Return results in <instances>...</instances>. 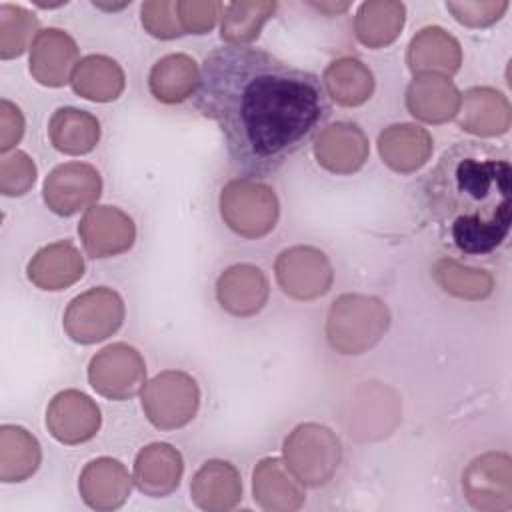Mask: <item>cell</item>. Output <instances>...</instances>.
Segmentation results:
<instances>
[{
  "instance_id": "cell-1",
  "label": "cell",
  "mask_w": 512,
  "mask_h": 512,
  "mask_svg": "<svg viewBox=\"0 0 512 512\" xmlns=\"http://www.w3.org/2000/svg\"><path fill=\"white\" fill-rule=\"evenodd\" d=\"M194 104L224 134L232 166L278 172L330 114L322 80L250 46H222L202 64Z\"/></svg>"
},
{
  "instance_id": "cell-2",
  "label": "cell",
  "mask_w": 512,
  "mask_h": 512,
  "mask_svg": "<svg viewBox=\"0 0 512 512\" xmlns=\"http://www.w3.org/2000/svg\"><path fill=\"white\" fill-rule=\"evenodd\" d=\"M424 200L442 236L460 252L486 256L510 232L512 166L504 152L458 142L424 180Z\"/></svg>"
},
{
  "instance_id": "cell-3",
  "label": "cell",
  "mask_w": 512,
  "mask_h": 512,
  "mask_svg": "<svg viewBox=\"0 0 512 512\" xmlns=\"http://www.w3.org/2000/svg\"><path fill=\"white\" fill-rule=\"evenodd\" d=\"M390 312L376 296L342 294L332 302L326 322V336L340 354H362L386 334Z\"/></svg>"
},
{
  "instance_id": "cell-4",
  "label": "cell",
  "mask_w": 512,
  "mask_h": 512,
  "mask_svg": "<svg viewBox=\"0 0 512 512\" xmlns=\"http://www.w3.org/2000/svg\"><path fill=\"white\" fill-rule=\"evenodd\" d=\"M342 460L340 438L326 426L306 422L284 440V464L302 486H324Z\"/></svg>"
},
{
  "instance_id": "cell-5",
  "label": "cell",
  "mask_w": 512,
  "mask_h": 512,
  "mask_svg": "<svg viewBox=\"0 0 512 512\" xmlns=\"http://www.w3.org/2000/svg\"><path fill=\"white\" fill-rule=\"evenodd\" d=\"M278 212L274 190L252 178L230 180L220 192V214L224 222L244 238H262L272 232Z\"/></svg>"
},
{
  "instance_id": "cell-6",
  "label": "cell",
  "mask_w": 512,
  "mask_h": 512,
  "mask_svg": "<svg viewBox=\"0 0 512 512\" xmlns=\"http://www.w3.org/2000/svg\"><path fill=\"white\" fill-rule=\"evenodd\" d=\"M198 402L200 390L196 380L180 370L160 372L142 388V408L160 430L186 426L194 418Z\"/></svg>"
},
{
  "instance_id": "cell-7",
  "label": "cell",
  "mask_w": 512,
  "mask_h": 512,
  "mask_svg": "<svg viewBox=\"0 0 512 512\" xmlns=\"http://www.w3.org/2000/svg\"><path fill=\"white\" fill-rule=\"evenodd\" d=\"M124 320L122 298L106 286L76 296L64 312L66 334L80 344H94L112 336Z\"/></svg>"
},
{
  "instance_id": "cell-8",
  "label": "cell",
  "mask_w": 512,
  "mask_h": 512,
  "mask_svg": "<svg viewBox=\"0 0 512 512\" xmlns=\"http://www.w3.org/2000/svg\"><path fill=\"white\" fill-rule=\"evenodd\" d=\"M146 364L140 352L124 342L102 348L88 366L90 386L112 400H128L144 388Z\"/></svg>"
},
{
  "instance_id": "cell-9",
  "label": "cell",
  "mask_w": 512,
  "mask_h": 512,
  "mask_svg": "<svg viewBox=\"0 0 512 512\" xmlns=\"http://www.w3.org/2000/svg\"><path fill=\"white\" fill-rule=\"evenodd\" d=\"M274 272L280 288L298 300H314L326 294L334 280L328 256L312 246H292L280 252Z\"/></svg>"
},
{
  "instance_id": "cell-10",
  "label": "cell",
  "mask_w": 512,
  "mask_h": 512,
  "mask_svg": "<svg viewBox=\"0 0 512 512\" xmlns=\"http://www.w3.org/2000/svg\"><path fill=\"white\" fill-rule=\"evenodd\" d=\"M462 490L468 502L486 512L512 508V462L504 452H488L474 458L464 476Z\"/></svg>"
},
{
  "instance_id": "cell-11",
  "label": "cell",
  "mask_w": 512,
  "mask_h": 512,
  "mask_svg": "<svg viewBox=\"0 0 512 512\" xmlns=\"http://www.w3.org/2000/svg\"><path fill=\"white\" fill-rule=\"evenodd\" d=\"M102 192V180L94 166L68 162L56 166L44 182V202L58 216H72L94 204Z\"/></svg>"
},
{
  "instance_id": "cell-12",
  "label": "cell",
  "mask_w": 512,
  "mask_h": 512,
  "mask_svg": "<svg viewBox=\"0 0 512 512\" xmlns=\"http://www.w3.org/2000/svg\"><path fill=\"white\" fill-rule=\"evenodd\" d=\"M84 250L92 258H108L132 248L136 228L132 218L116 206H92L78 226Z\"/></svg>"
},
{
  "instance_id": "cell-13",
  "label": "cell",
  "mask_w": 512,
  "mask_h": 512,
  "mask_svg": "<svg viewBox=\"0 0 512 512\" xmlns=\"http://www.w3.org/2000/svg\"><path fill=\"white\" fill-rule=\"evenodd\" d=\"M46 426L58 442L80 444L98 432L100 410L90 396L78 390H64L52 398L46 410Z\"/></svg>"
},
{
  "instance_id": "cell-14",
  "label": "cell",
  "mask_w": 512,
  "mask_h": 512,
  "mask_svg": "<svg viewBox=\"0 0 512 512\" xmlns=\"http://www.w3.org/2000/svg\"><path fill=\"white\" fill-rule=\"evenodd\" d=\"M78 48L60 28L40 30L30 48V72L44 86H64L76 68Z\"/></svg>"
},
{
  "instance_id": "cell-15",
  "label": "cell",
  "mask_w": 512,
  "mask_h": 512,
  "mask_svg": "<svg viewBox=\"0 0 512 512\" xmlns=\"http://www.w3.org/2000/svg\"><path fill=\"white\" fill-rule=\"evenodd\" d=\"M368 138L350 122H336L326 126L314 144L316 160L322 168L334 174H352L368 160Z\"/></svg>"
},
{
  "instance_id": "cell-16",
  "label": "cell",
  "mask_w": 512,
  "mask_h": 512,
  "mask_svg": "<svg viewBox=\"0 0 512 512\" xmlns=\"http://www.w3.org/2000/svg\"><path fill=\"white\" fill-rule=\"evenodd\" d=\"M268 280L258 266L234 264L216 282L220 306L234 316H254L268 300Z\"/></svg>"
},
{
  "instance_id": "cell-17",
  "label": "cell",
  "mask_w": 512,
  "mask_h": 512,
  "mask_svg": "<svg viewBox=\"0 0 512 512\" xmlns=\"http://www.w3.org/2000/svg\"><path fill=\"white\" fill-rule=\"evenodd\" d=\"M80 496L96 510L120 508L132 490V478L126 466L114 458H96L80 474Z\"/></svg>"
},
{
  "instance_id": "cell-18",
  "label": "cell",
  "mask_w": 512,
  "mask_h": 512,
  "mask_svg": "<svg viewBox=\"0 0 512 512\" xmlns=\"http://www.w3.org/2000/svg\"><path fill=\"white\" fill-rule=\"evenodd\" d=\"M408 68L420 74H438L450 78L462 64V50L458 40L440 26L422 28L408 44Z\"/></svg>"
},
{
  "instance_id": "cell-19",
  "label": "cell",
  "mask_w": 512,
  "mask_h": 512,
  "mask_svg": "<svg viewBox=\"0 0 512 512\" xmlns=\"http://www.w3.org/2000/svg\"><path fill=\"white\" fill-rule=\"evenodd\" d=\"M512 112L506 96L494 88L476 86L460 96L458 124L476 136H500L510 128Z\"/></svg>"
},
{
  "instance_id": "cell-20",
  "label": "cell",
  "mask_w": 512,
  "mask_h": 512,
  "mask_svg": "<svg viewBox=\"0 0 512 512\" xmlns=\"http://www.w3.org/2000/svg\"><path fill=\"white\" fill-rule=\"evenodd\" d=\"M254 500L268 512H292L304 504V488L278 458H264L252 474Z\"/></svg>"
},
{
  "instance_id": "cell-21",
  "label": "cell",
  "mask_w": 512,
  "mask_h": 512,
  "mask_svg": "<svg viewBox=\"0 0 512 512\" xmlns=\"http://www.w3.org/2000/svg\"><path fill=\"white\" fill-rule=\"evenodd\" d=\"M406 106L418 120L442 124L458 114L460 92L446 76L420 74L406 90Z\"/></svg>"
},
{
  "instance_id": "cell-22",
  "label": "cell",
  "mask_w": 512,
  "mask_h": 512,
  "mask_svg": "<svg viewBox=\"0 0 512 512\" xmlns=\"http://www.w3.org/2000/svg\"><path fill=\"white\" fill-rule=\"evenodd\" d=\"M184 462L176 448L164 442L144 446L134 462V482L140 492L162 498L172 494L182 478Z\"/></svg>"
},
{
  "instance_id": "cell-23",
  "label": "cell",
  "mask_w": 512,
  "mask_h": 512,
  "mask_svg": "<svg viewBox=\"0 0 512 512\" xmlns=\"http://www.w3.org/2000/svg\"><path fill=\"white\" fill-rule=\"evenodd\" d=\"M432 148L430 132L416 124H392L378 136L382 160L402 174L422 168L430 160Z\"/></svg>"
},
{
  "instance_id": "cell-24",
  "label": "cell",
  "mask_w": 512,
  "mask_h": 512,
  "mask_svg": "<svg viewBox=\"0 0 512 512\" xmlns=\"http://www.w3.org/2000/svg\"><path fill=\"white\" fill-rule=\"evenodd\" d=\"M192 500L208 512H224L234 508L242 498V482L238 470L224 460L204 462L190 484Z\"/></svg>"
},
{
  "instance_id": "cell-25",
  "label": "cell",
  "mask_w": 512,
  "mask_h": 512,
  "mask_svg": "<svg viewBox=\"0 0 512 512\" xmlns=\"http://www.w3.org/2000/svg\"><path fill=\"white\" fill-rule=\"evenodd\" d=\"M84 260L70 242H54L34 254L28 264V278L42 290H62L80 280Z\"/></svg>"
},
{
  "instance_id": "cell-26",
  "label": "cell",
  "mask_w": 512,
  "mask_h": 512,
  "mask_svg": "<svg viewBox=\"0 0 512 512\" xmlns=\"http://www.w3.org/2000/svg\"><path fill=\"white\" fill-rule=\"evenodd\" d=\"M200 82V70L188 54H168L150 70V92L156 100L176 104L192 96Z\"/></svg>"
},
{
  "instance_id": "cell-27",
  "label": "cell",
  "mask_w": 512,
  "mask_h": 512,
  "mask_svg": "<svg viewBox=\"0 0 512 512\" xmlns=\"http://www.w3.org/2000/svg\"><path fill=\"white\" fill-rule=\"evenodd\" d=\"M72 88L86 100L110 102L124 90V72L120 64L108 56L92 54L82 58L72 72Z\"/></svg>"
},
{
  "instance_id": "cell-28",
  "label": "cell",
  "mask_w": 512,
  "mask_h": 512,
  "mask_svg": "<svg viewBox=\"0 0 512 512\" xmlns=\"http://www.w3.org/2000/svg\"><path fill=\"white\" fill-rule=\"evenodd\" d=\"M322 84L326 94L340 106H360L374 92V76L370 68L352 56L328 64Z\"/></svg>"
},
{
  "instance_id": "cell-29",
  "label": "cell",
  "mask_w": 512,
  "mask_h": 512,
  "mask_svg": "<svg viewBox=\"0 0 512 512\" xmlns=\"http://www.w3.org/2000/svg\"><path fill=\"white\" fill-rule=\"evenodd\" d=\"M406 8L394 0L364 2L354 18L356 38L368 48H382L394 42L404 26Z\"/></svg>"
},
{
  "instance_id": "cell-30",
  "label": "cell",
  "mask_w": 512,
  "mask_h": 512,
  "mask_svg": "<svg viewBox=\"0 0 512 512\" xmlns=\"http://www.w3.org/2000/svg\"><path fill=\"white\" fill-rule=\"evenodd\" d=\"M48 134L54 144L64 154H86L100 140V122L86 110L78 108H58L48 124Z\"/></svg>"
},
{
  "instance_id": "cell-31",
  "label": "cell",
  "mask_w": 512,
  "mask_h": 512,
  "mask_svg": "<svg viewBox=\"0 0 512 512\" xmlns=\"http://www.w3.org/2000/svg\"><path fill=\"white\" fill-rule=\"evenodd\" d=\"M38 440L20 426L0 428V478L2 482H22L40 464Z\"/></svg>"
},
{
  "instance_id": "cell-32",
  "label": "cell",
  "mask_w": 512,
  "mask_h": 512,
  "mask_svg": "<svg viewBox=\"0 0 512 512\" xmlns=\"http://www.w3.org/2000/svg\"><path fill=\"white\" fill-rule=\"evenodd\" d=\"M276 2L240 0L224 6L220 36L228 46H244L258 38L264 22L274 14Z\"/></svg>"
},
{
  "instance_id": "cell-33",
  "label": "cell",
  "mask_w": 512,
  "mask_h": 512,
  "mask_svg": "<svg viewBox=\"0 0 512 512\" xmlns=\"http://www.w3.org/2000/svg\"><path fill=\"white\" fill-rule=\"evenodd\" d=\"M432 274H434V280L442 286V290L464 300H482L494 288V280L488 272L468 268L452 258L438 260L434 264Z\"/></svg>"
},
{
  "instance_id": "cell-34",
  "label": "cell",
  "mask_w": 512,
  "mask_h": 512,
  "mask_svg": "<svg viewBox=\"0 0 512 512\" xmlns=\"http://www.w3.org/2000/svg\"><path fill=\"white\" fill-rule=\"evenodd\" d=\"M36 36L38 20L30 10L16 4L0 6V56L4 60L20 56Z\"/></svg>"
},
{
  "instance_id": "cell-35",
  "label": "cell",
  "mask_w": 512,
  "mask_h": 512,
  "mask_svg": "<svg viewBox=\"0 0 512 512\" xmlns=\"http://www.w3.org/2000/svg\"><path fill=\"white\" fill-rule=\"evenodd\" d=\"M36 182V166L32 158L20 150L0 160V192L4 196H22Z\"/></svg>"
},
{
  "instance_id": "cell-36",
  "label": "cell",
  "mask_w": 512,
  "mask_h": 512,
  "mask_svg": "<svg viewBox=\"0 0 512 512\" xmlns=\"http://www.w3.org/2000/svg\"><path fill=\"white\" fill-rule=\"evenodd\" d=\"M142 26L156 38L170 40L184 34L178 18V2L152 0L142 4Z\"/></svg>"
},
{
  "instance_id": "cell-37",
  "label": "cell",
  "mask_w": 512,
  "mask_h": 512,
  "mask_svg": "<svg viewBox=\"0 0 512 512\" xmlns=\"http://www.w3.org/2000/svg\"><path fill=\"white\" fill-rule=\"evenodd\" d=\"M446 8L464 26L482 28L500 20L502 14L508 10V2L506 0H462V2H448Z\"/></svg>"
},
{
  "instance_id": "cell-38",
  "label": "cell",
  "mask_w": 512,
  "mask_h": 512,
  "mask_svg": "<svg viewBox=\"0 0 512 512\" xmlns=\"http://www.w3.org/2000/svg\"><path fill=\"white\" fill-rule=\"evenodd\" d=\"M222 10L224 6L212 0H206V2L180 0L178 2V18H180L182 30L190 34H204L212 30Z\"/></svg>"
},
{
  "instance_id": "cell-39",
  "label": "cell",
  "mask_w": 512,
  "mask_h": 512,
  "mask_svg": "<svg viewBox=\"0 0 512 512\" xmlns=\"http://www.w3.org/2000/svg\"><path fill=\"white\" fill-rule=\"evenodd\" d=\"M24 134V118L16 104L10 100L0 102V150L8 152L20 142Z\"/></svg>"
},
{
  "instance_id": "cell-40",
  "label": "cell",
  "mask_w": 512,
  "mask_h": 512,
  "mask_svg": "<svg viewBox=\"0 0 512 512\" xmlns=\"http://www.w3.org/2000/svg\"><path fill=\"white\" fill-rule=\"evenodd\" d=\"M314 8H318V10H322V12H326V14H330V16H334V14H340V12H344L346 8H348V2H320V4H312Z\"/></svg>"
}]
</instances>
